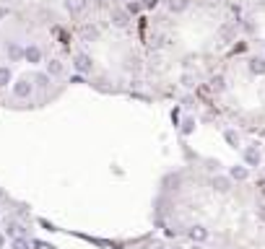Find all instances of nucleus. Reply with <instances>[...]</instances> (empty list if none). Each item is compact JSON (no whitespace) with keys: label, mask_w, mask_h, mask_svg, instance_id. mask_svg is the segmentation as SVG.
<instances>
[{"label":"nucleus","mask_w":265,"mask_h":249,"mask_svg":"<svg viewBox=\"0 0 265 249\" xmlns=\"http://www.w3.org/2000/svg\"><path fill=\"white\" fill-rule=\"evenodd\" d=\"M34 94V83L29 78H18L13 81V96L16 99H29Z\"/></svg>","instance_id":"obj_1"},{"label":"nucleus","mask_w":265,"mask_h":249,"mask_svg":"<svg viewBox=\"0 0 265 249\" xmlns=\"http://www.w3.org/2000/svg\"><path fill=\"white\" fill-rule=\"evenodd\" d=\"M73 68H76V73H81V76H86V73L94 70V60H91L88 55L78 52L76 57H73Z\"/></svg>","instance_id":"obj_2"},{"label":"nucleus","mask_w":265,"mask_h":249,"mask_svg":"<svg viewBox=\"0 0 265 249\" xmlns=\"http://www.w3.org/2000/svg\"><path fill=\"white\" fill-rule=\"evenodd\" d=\"M62 5H65V11L70 16H84L86 13V8H88V0H62Z\"/></svg>","instance_id":"obj_3"},{"label":"nucleus","mask_w":265,"mask_h":249,"mask_svg":"<svg viewBox=\"0 0 265 249\" xmlns=\"http://www.w3.org/2000/svg\"><path fill=\"white\" fill-rule=\"evenodd\" d=\"M112 24L117 26V29H127V26H130V13L127 11H122V8H112Z\"/></svg>","instance_id":"obj_4"},{"label":"nucleus","mask_w":265,"mask_h":249,"mask_svg":"<svg viewBox=\"0 0 265 249\" xmlns=\"http://www.w3.org/2000/svg\"><path fill=\"white\" fill-rule=\"evenodd\" d=\"M260 161H263L260 148L258 145H247V148H244V164L247 166H260Z\"/></svg>","instance_id":"obj_5"},{"label":"nucleus","mask_w":265,"mask_h":249,"mask_svg":"<svg viewBox=\"0 0 265 249\" xmlns=\"http://www.w3.org/2000/svg\"><path fill=\"white\" fill-rule=\"evenodd\" d=\"M211 187L218 192V195H226V192L232 190V179L229 177H221V174H216V177L211 179Z\"/></svg>","instance_id":"obj_6"},{"label":"nucleus","mask_w":265,"mask_h":249,"mask_svg":"<svg viewBox=\"0 0 265 249\" xmlns=\"http://www.w3.org/2000/svg\"><path fill=\"white\" fill-rule=\"evenodd\" d=\"M24 60L29 62V65H39V62H42V50L36 47V44H29V47H24Z\"/></svg>","instance_id":"obj_7"},{"label":"nucleus","mask_w":265,"mask_h":249,"mask_svg":"<svg viewBox=\"0 0 265 249\" xmlns=\"http://www.w3.org/2000/svg\"><path fill=\"white\" fill-rule=\"evenodd\" d=\"M187 236L193 239V242H208V239H211V231H208L206 226H193L187 231Z\"/></svg>","instance_id":"obj_8"},{"label":"nucleus","mask_w":265,"mask_h":249,"mask_svg":"<svg viewBox=\"0 0 265 249\" xmlns=\"http://www.w3.org/2000/svg\"><path fill=\"white\" fill-rule=\"evenodd\" d=\"M5 52H8V60H11V62H18V60H24V47H21V44H18V42H8Z\"/></svg>","instance_id":"obj_9"},{"label":"nucleus","mask_w":265,"mask_h":249,"mask_svg":"<svg viewBox=\"0 0 265 249\" xmlns=\"http://www.w3.org/2000/svg\"><path fill=\"white\" fill-rule=\"evenodd\" d=\"M81 39H84V42H96L99 39V29H96L94 24L81 26Z\"/></svg>","instance_id":"obj_10"},{"label":"nucleus","mask_w":265,"mask_h":249,"mask_svg":"<svg viewBox=\"0 0 265 249\" xmlns=\"http://www.w3.org/2000/svg\"><path fill=\"white\" fill-rule=\"evenodd\" d=\"M247 177H250V169H247V166H232V169H229V179H232V182H244Z\"/></svg>","instance_id":"obj_11"},{"label":"nucleus","mask_w":265,"mask_h":249,"mask_svg":"<svg viewBox=\"0 0 265 249\" xmlns=\"http://www.w3.org/2000/svg\"><path fill=\"white\" fill-rule=\"evenodd\" d=\"M62 73H65V65H62L60 60H50L47 62V76L50 78H58V76H62Z\"/></svg>","instance_id":"obj_12"},{"label":"nucleus","mask_w":265,"mask_h":249,"mask_svg":"<svg viewBox=\"0 0 265 249\" xmlns=\"http://www.w3.org/2000/svg\"><path fill=\"white\" fill-rule=\"evenodd\" d=\"M187 5H190L187 0H167V8H169L172 13H185Z\"/></svg>","instance_id":"obj_13"},{"label":"nucleus","mask_w":265,"mask_h":249,"mask_svg":"<svg viewBox=\"0 0 265 249\" xmlns=\"http://www.w3.org/2000/svg\"><path fill=\"white\" fill-rule=\"evenodd\" d=\"M8 83H13V70L8 65H0V88H5Z\"/></svg>","instance_id":"obj_14"},{"label":"nucleus","mask_w":265,"mask_h":249,"mask_svg":"<svg viewBox=\"0 0 265 249\" xmlns=\"http://www.w3.org/2000/svg\"><path fill=\"white\" fill-rule=\"evenodd\" d=\"M250 70L255 73V76H265V60L263 57H252L250 60Z\"/></svg>","instance_id":"obj_15"},{"label":"nucleus","mask_w":265,"mask_h":249,"mask_svg":"<svg viewBox=\"0 0 265 249\" xmlns=\"http://www.w3.org/2000/svg\"><path fill=\"white\" fill-rule=\"evenodd\" d=\"M5 234L16 239V236H21V234H24V226H21V223H16V221H8V223H5Z\"/></svg>","instance_id":"obj_16"},{"label":"nucleus","mask_w":265,"mask_h":249,"mask_svg":"<svg viewBox=\"0 0 265 249\" xmlns=\"http://www.w3.org/2000/svg\"><path fill=\"white\" fill-rule=\"evenodd\" d=\"M179 133L185 135V138H187V135H193V133H195V119H193V117H185V119H182Z\"/></svg>","instance_id":"obj_17"},{"label":"nucleus","mask_w":265,"mask_h":249,"mask_svg":"<svg viewBox=\"0 0 265 249\" xmlns=\"http://www.w3.org/2000/svg\"><path fill=\"white\" fill-rule=\"evenodd\" d=\"M31 83H34V86H39V88H47L50 86V76H47V73H36Z\"/></svg>","instance_id":"obj_18"},{"label":"nucleus","mask_w":265,"mask_h":249,"mask_svg":"<svg viewBox=\"0 0 265 249\" xmlns=\"http://www.w3.org/2000/svg\"><path fill=\"white\" fill-rule=\"evenodd\" d=\"M224 140L229 143V145H234V148H236V145H239V135H236L234 130H224Z\"/></svg>","instance_id":"obj_19"},{"label":"nucleus","mask_w":265,"mask_h":249,"mask_svg":"<svg viewBox=\"0 0 265 249\" xmlns=\"http://www.w3.org/2000/svg\"><path fill=\"white\" fill-rule=\"evenodd\" d=\"M11 249H29V242H26L24 236H16L11 242Z\"/></svg>","instance_id":"obj_20"},{"label":"nucleus","mask_w":265,"mask_h":249,"mask_svg":"<svg viewBox=\"0 0 265 249\" xmlns=\"http://www.w3.org/2000/svg\"><path fill=\"white\" fill-rule=\"evenodd\" d=\"M213 91H224V78H221V76L213 78Z\"/></svg>","instance_id":"obj_21"},{"label":"nucleus","mask_w":265,"mask_h":249,"mask_svg":"<svg viewBox=\"0 0 265 249\" xmlns=\"http://www.w3.org/2000/svg\"><path fill=\"white\" fill-rule=\"evenodd\" d=\"M193 81H195V78H193V76H187V73H185V76H182V86H185V88H190V86H195Z\"/></svg>","instance_id":"obj_22"},{"label":"nucleus","mask_w":265,"mask_h":249,"mask_svg":"<svg viewBox=\"0 0 265 249\" xmlns=\"http://www.w3.org/2000/svg\"><path fill=\"white\" fill-rule=\"evenodd\" d=\"M125 11L130 13V16H133V13H138V11H141V3H130V5L125 8Z\"/></svg>","instance_id":"obj_23"},{"label":"nucleus","mask_w":265,"mask_h":249,"mask_svg":"<svg viewBox=\"0 0 265 249\" xmlns=\"http://www.w3.org/2000/svg\"><path fill=\"white\" fill-rule=\"evenodd\" d=\"M258 218L265 223V205H258Z\"/></svg>","instance_id":"obj_24"},{"label":"nucleus","mask_w":265,"mask_h":249,"mask_svg":"<svg viewBox=\"0 0 265 249\" xmlns=\"http://www.w3.org/2000/svg\"><path fill=\"white\" fill-rule=\"evenodd\" d=\"M5 247V234H0V249Z\"/></svg>","instance_id":"obj_25"}]
</instances>
